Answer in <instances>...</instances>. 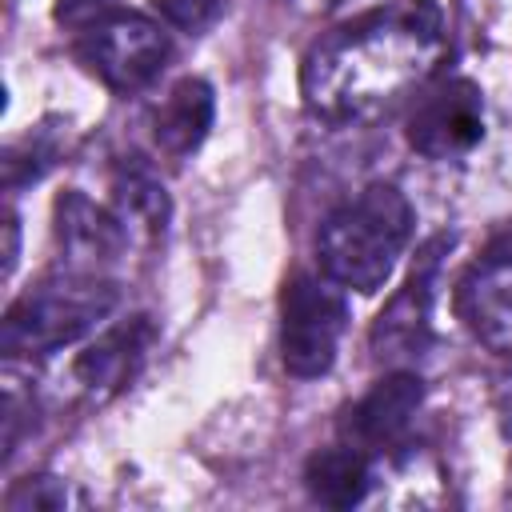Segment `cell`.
<instances>
[{
  "instance_id": "6da1fadb",
  "label": "cell",
  "mask_w": 512,
  "mask_h": 512,
  "mask_svg": "<svg viewBox=\"0 0 512 512\" xmlns=\"http://www.w3.org/2000/svg\"><path fill=\"white\" fill-rule=\"evenodd\" d=\"M448 52L432 0H392L328 28L304 56L300 92L328 124H364L420 88Z\"/></svg>"
},
{
  "instance_id": "7a4b0ae2",
  "label": "cell",
  "mask_w": 512,
  "mask_h": 512,
  "mask_svg": "<svg viewBox=\"0 0 512 512\" xmlns=\"http://www.w3.org/2000/svg\"><path fill=\"white\" fill-rule=\"evenodd\" d=\"M412 204L392 184H368L356 200L340 204L316 236L320 268L340 288L380 292L412 240Z\"/></svg>"
},
{
  "instance_id": "3957f363",
  "label": "cell",
  "mask_w": 512,
  "mask_h": 512,
  "mask_svg": "<svg viewBox=\"0 0 512 512\" xmlns=\"http://www.w3.org/2000/svg\"><path fill=\"white\" fill-rule=\"evenodd\" d=\"M120 292L116 284L88 276V272H64L52 280H40L28 288L4 316L0 344L8 356H48L80 336L96 332L100 320L112 316Z\"/></svg>"
},
{
  "instance_id": "277c9868",
  "label": "cell",
  "mask_w": 512,
  "mask_h": 512,
  "mask_svg": "<svg viewBox=\"0 0 512 512\" xmlns=\"http://www.w3.org/2000/svg\"><path fill=\"white\" fill-rule=\"evenodd\" d=\"M348 304L328 276L292 272L280 292V360L296 380H316L336 364Z\"/></svg>"
},
{
  "instance_id": "5b68a950",
  "label": "cell",
  "mask_w": 512,
  "mask_h": 512,
  "mask_svg": "<svg viewBox=\"0 0 512 512\" xmlns=\"http://www.w3.org/2000/svg\"><path fill=\"white\" fill-rule=\"evenodd\" d=\"M80 56L112 92H136L164 72L172 56V40L164 24L120 8L84 32Z\"/></svg>"
},
{
  "instance_id": "8992f818",
  "label": "cell",
  "mask_w": 512,
  "mask_h": 512,
  "mask_svg": "<svg viewBox=\"0 0 512 512\" xmlns=\"http://www.w3.org/2000/svg\"><path fill=\"white\" fill-rule=\"evenodd\" d=\"M452 248V236H432L420 252L416 264L404 280V288L384 304V312L376 316L368 344L372 356L380 364H408L416 356L428 352L432 344V304H436V276H440V260Z\"/></svg>"
},
{
  "instance_id": "52a82bcc",
  "label": "cell",
  "mask_w": 512,
  "mask_h": 512,
  "mask_svg": "<svg viewBox=\"0 0 512 512\" xmlns=\"http://www.w3.org/2000/svg\"><path fill=\"white\" fill-rule=\"evenodd\" d=\"M480 140H484V92L464 76L432 84L408 116V144L424 160H460Z\"/></svg>"
},
{
  "instance_id": "ba28073f",
  "label": "cell",
  "mask_w": 512,
  "mask_h": 512,
  "mask_svg": "<svg viewBox=\"0 0 512 512\" xmlns=\"http://www.w3.org/2000/svg\"><path fill=\"white\" fill-rule=\"evenodd\" d=\"M456 312L480 344L512 356V232L500 236L456 284Z\"/></svg>"
},
{
  "instance_id": "9c48e42d",
  "label": "cell",
  "mask_w": 512,
  "mask_h": 512,
  "mask_svg": "<svg viewBox=\"0 0 512 512\" xmlns=\"http://www.w3.org/2000/svg\"><path fill=\"white\" fill-rule=\"evenodd\" d=\"M424 404V380L416 372H392L384 376L364 400H356L344 416V436L360 452L392 448L416 420Z\"/></svg>"
},
{
  "instance_id": "30bf717a",
  "label": "cell",
  "mask_w": 512,
  "mask_h": 512,
  "mask_svg": "<svg viewBox=\"0 0 512 512\" xmlns=\"http://www.w3.org/2000/svg\"><path fill=\"white\" fill-rule=\"evenodd\" d=\"M152 344V324L144 316H132L116 328H108L96 344H88L76 364L72 376L92 392V396H116L144 364V352Z\"/></svg>"
},
{
  "instance_id": "8fae6325",
  "label": "cell",
  "mask_w": 512,
  "mask_h": 512,
  "mask_svg": "<svg viewBox=\"0 0 512 512\" xmlns=\"http://www.w3.org/2000/svg\"><path fill=\"white\" fill-rule=\"evenodd\" d=\"M56 240L76 264L116 260L128 244V224L120 212L92 204L84 192H64L56 200Z\"/></svg>"
},
{
  "instance_id": "7c38bea8",
  "label": "cell",
  "mask_w": 512,
  "mask_h": 512,
  "mask_svg": "<svg viewBox=\"0 0 512 512\" xmlns=\"http://www.w3.org/2000/svg\"><path fill=\"white\" fill-rule=\"evenodd\" d=\"M212 116H216V96H212V84L200 80V76H184L172 84V92L160 100L156 116H152V136H156V148L172 160H184L192 156L208 128H212Z\"/></svg>"
},
{
  "instance_id": "4fadbf2b",
  "label": "cell",
  "mask_w": 512,
  "mask_h": 512,
  "mask_svg": "<svg viewBox=\"0 0 512 512\" xmlns=\"http://www.w3.org/2000/svg\"><path fill=\"white\" fill-rule=\"evenodd\" d=\"M112 192H116V212L124 216L128 228H140L148 236H160L168 228V216H172V200L160 184V176L140 160V156H128L116 164L112 172Z\"/></svg>"
},
{
  "instance_id": "5bb4252c",
  "label": "cell",
  "mask_w": 512,
  "mask_h": 512,
  "mask_svg": "<svg viewBox=\"0 0 512 512\" xmlns=\"http://www.w3.org/2000/svg\"><path fill=\"white\" fill-rule=\"evenodd\" d=\"M304 484H308L312 500H320L328 508H352L368 492V460L352 444L320 448L304 464Z\"/></svg>"
},
{
  "instance_id": "9a60e30c",
  "label": "cell",
  "mask_w": 512,
  "mask_h": 512,
  "mask_svg": "<svg viewBox=\"0 0 512 512\" xmlns=\"http://www.w3.org/2000/svg\"><path fill=\"white\" fill-rule=\"evenodd\" d=\"M224 12H228V0H156V16L168 28L188 32V36L208 32Z\"/></svg>"
},
{
  "instance_id": "2e32d148",
  "label": "cell",
  "mask_w": 512,
  "mask_h": 512,
  "mask_svg": "<svg viewBox=\"0 0 512 512\" xmlns=\"http://www.w3.org/2000/svg\"><path fill=\"white\" fill-rule=\"evenodd\" d=\"M4 504L12 512H24V508H60V504H68V488L56 476H28V480H20L8 492Z\"/></svg>"
},
{
  "instance_id": "e0dca14e",
  "label": "cell",
  "mask_w": 512,
  "mask_h": 512,
  "mask_svg": "<svg viewBox=\"0 0 512 512\" xmlns=\"http://www.w3.org/2000/svg\"><path fill=\"white\" fill-rule=\"evenodd\" d=\"M112 12H120V0H56V8H52V16H56V24H64L68 32H88V28H96L100 20H108Z\"/></svg>"
},
{
  "instance_id": "ac0fdd59",
  "label": "cell",
  "mask_w": 512,
  "mask_h": 512,
  "mask_svg": "<svg viewBox=\"0 0 512 512\" xmlns=\"http://www.w3.org/2000/svg\"><path fill=\"white\" fill-rule=\"evenodd\" d=\"M4 232H8V244H4V276H12L16 252H20V232H16V216H12V212L4 216Z\"/></svg>"
}]
</instances>
